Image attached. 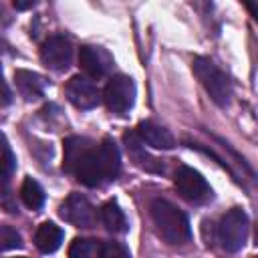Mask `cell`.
<instances>
[{
	"instance_id": "obj_1",
	"label": "cell",
	"mask_w": 258,
	"mask_h": 258,
	"mask_svg": "<svg viewBox=\"0 0 258 258\" xmlns=\"http://www.w3.org/2000/svg\"><path fill=\"white\" fill-rule=\"evenodd\" d=\"M151 220H153V226L157 230V234L167 242V244H183L189 240L191 236V230H189V222H187V216L175 208L171 202L167 200H153L151 206Z\"/></svg>"
},
{
	"instance_id": "obj_2",
	"label": "cell",
	"mask_w": 258,
	"mask_h": 258,
	"mask_svg": "<svg viewBox=\"0 0 258 258\" xmlns=\"http://www.w3.org/2000/svg\"><path fill=\"white\" fill-rule=\"evenodd\" d=\"M191 69H194V75L198 77V81L202 83V87L206 89V93L210 95V99L216 105L226 107L232 97V83L226 77V73L222 69H218L206 56H196L191 62Z\"/></svg>"
},
{
	"instance_id": "obj_3",
	"label": "cell",
	"mask_w": 258,
	"mask_h": 258,
	"mask_svg": "<svg viewBox=\"0 0 258 258\" xmlns=\"http://www.w3.org/2000/svg\"><path fill=\"white\" fill-rule=\"evenodd\" d=\"M248 232H250L248 214L242 208H232L220 220L216 228V240L226 252H238L244 248L248 240Z\"/></svg>"
},
{
	"instance_id": "obj_4",
	"label": "cell",
	"mask_w": 258,
	"mask_h": 258,
	"mask_svg": "<svg viewBox=\"0 0 258 258\" xmlns=\"http://www.w3.org/2000/svg\"><path fill=\"white\" fill-rule=\"evenodd\" d=\"M173 183H175L177 194L185 202H189V204H206V202L212 200V187H210V183L194 167H187V165L179 167L175 171Z\"/></svg>"
},
{
	"instance_id": "obj_5",
	"label": "cell",
	"mask_w": 258,
	"mask_h": 258,
	"mask_svg": "<svg viewBox=\"0 0 258 258\" xmlns=\"http://www.w3.org/2000/svg\"><path fill=\"white\" fill-rule=\"evenodd\" d=\"M135 95H137L135 83H133V79L127 77V75H117V77H113V79L107 83L105 91H103L105 105L109 107V111H113V113H117V115H125V113L133 107Z\"/></svg>"
},
{
	"instance_id": "obj_6",
	"label": "cell",
	"mask_w": 258,
	"mask_h": 258,
	"mask_svg": "<svg viewBox=\"0 0 258 258\" xmlns=\"http://www.w3.org/2000/svg\"><path fill=\"white\" fill-rule=\"evenodd\" d=\"M40 60L50 71H64V69H69L71 60H73L71 40L60 36V34L48 36L42 42V46H40Z\"/></svg>"
},
{
	"instance_id": "obj_7",
	"label": "cell",
	"mask_w": 258,
	"mask_h": 258,
	"mask_svg": "<svg viewBox=\"0 0 258 258\" xmlns=\"http://www.w3.org/2000/svg\"><path fill=\"white\" fill-rule=\"evenodd\" d=\"M58 214L64 222L77 228H91L95 222V208L81 194H71L58 208Z\"/></svg>"
},
{
	"instance_id": "obj_8",
	"label": "cell",
	"mask_w": 258,
	"mask_h": 258,
	"mask_svg": "<svg viewBox=\"0 0 258 258\" xmlns=\"http://www.w3.org/2000/svg\"><path fill=\"white\" fill-rule=\"evenodd\" d=\"M64 95L77 109H95L103 99L101 91L87 77L81 75L71 77V81L64 87Z\"/></svg>"
},
{
	"instance_id": "obj_9",
	"label": "cell",
	"mask_w": 258,
	"mask_h": 258,
	"mask_svg": "<svg viewBox=\"0 0 258 258\" xmlns=\"http://www.w3.org/2000/svg\"><path fill=\"white\" fill-rule=\"evenodd\" d=\"M79 64L91 79H101V77H105V73L111 64V58L103 48L83 44L79 50Z\"/></svg>"
},
{
	"instance_id": "obj_10",
	"label": "cell",
	"mask_w": 258,
	"mask_h": 258,
	"mask_svg": "<svg viewBox=\"0 0 258 258\" xmlns=\"http://www.w3.org/2000/svg\"><path fill=\"white\" fill-rule=\"evenodd\" d=\"M95 145L79 135H71L64 139L62 143V169L67 173H75V169L79 167V163L87 157V153L93 149Z\"/></svg>"
},
{
	"instance_id": "obj_11",
	"label": "cell",
	"mask_w": 258,
	"mask_h": 258,
	"mask_svg": "<svg viewBox=\"0 0 258 258\" xmlns=\"http://www.w3.org/2000/svg\"><path fill=\"white\" fill-rule=\"evenodd\" d=\"M97 157H99V163H101V171H103L105 181L117 179V175L121 171V153H119V147L115 145V141L111 137H105L99 143Z\"/></svg>"
},
{
	"instance_id": "obj_12",
	"label": "cell",
	"mask_w": 258,
	"mask_h": 258,
	"mask_svg": "<svg viewBox=\"0 0 258 258\" xmlns=\"http://www.w3.org/2000/svg\"><path fill=\"white\" fill-rule=\"evenodd\" d=\"M135 133L141 139V143H147V145H151L155 149H171L175 145L173 135L165 127H161V125H157L153 121H141L137 125Z\"/></svg>"
},
{
	"instance_id": "obj_13",
	"label": "cell",
	"mask_w": 258,
	"mask_h": 258,
	"mask_svg": "<svg viewBox=\"0 0 258 258\" xmlns=\"http://www.w3.org/2000/svg\"><path fill=\"white\" fill-rule=\"evenodd\" d=\"M14 83H16L18 93H20L26 101H32V99L42 97V93H44V89H46L44 77H40L38 73L26 71V69L14 71Z\"/></svg>"
},
{
	"instance_id": "obj_14",
	"label": "cell",
	"mask_w": 258,
	"mask_h": 258,
	"mask_svg": "<svg viewBox=\"0 0 258 258\" xmlns=\"http://www.w3.org/2000/svg\"><path fill=\"white\" fill-rule=\"evenodd\" d=\"M73 175L87 187H97L105 181L103 171H101V163H99V157H97V147H93L87 153V157L79 163V167L75 169Z\"/></svg>"
},
{
	"instance_id": "obj_15",
	"label": "cell",
	"mask_w": 258,
	"mask_h": 258,
	"mask_svg": "<svg viewBox=\"0 0 258 258\" xmlns=\"http://www.w3.org/2000/svg\"><path fill=\"white\" fill-rule=\"evenodd\" d=\"M125 145H127L129 155L133 157V161H135L139 167H143V169H147V171H163V165L143 149L141 139L137 137L135 131L125 133Z\"/></svg>"
},
{
	"instance_id": "obj_16",
	"label": "cell",
	"mask_w": 258,
	"mask_h": 258,
	"mask_svg": "<svg viewBox=\"0 0 258 258\" xmlns=\"http://www.w3.org/2000/svg\"><path fill=\"white\" fill-rule=\"evenodd\" d=\"M62 236H64L62 230L54 222H44L38 226V230L34 234V244L42 254H50L60 248Z\"/></svg>"
},
{
	"instance_id": "obj_17",
	"label": "cell",
	"mask_w": 258,
	"mask_h": 258,
	"mask_svg": "<svg viewBox=\"0 0 258 258\" xmlns=\"http://www.w3.org/2000/svg\"><path fill=\"white\" fill-rule=\"evenodd\" d=\"M101 222L111 234H125L127 228H129L127 220H125V214H123V210L119 208L117 202H107L101 208Z\"/></svg>"
},
{
	"instance_id": "obj_18",
	"label": "cell",
	"mask_w": 258,
	"mask_h": 258,
	"mask_svg": "<svg viewBox=\"0 0 258 258\" xmlns=\"http://www.w3.org/2000/svg\"><path fill=\"white\" fill-rule=\"evenodd\" d=\"M20 198L24 202L26 208L30 210H40L42 204H44V189L40 187V183L32 177H26L22 181V187H20Z\"/></svg>"
},
{
	"instance_id": "obj_19",
	"label": "cell",
	"mask_w": 258,
	"mask_h": 258,
	"mask_svg": "<svg viewBox=\"0 0 258 258\" xmlns=\"http://www.w3.org/2000/svg\"><path fill=\"white\" fill-rule=\"evenodd\" d=\"M97 252H99V244L95 240L77 238L69 248V258H97Z\"/></svg>"
},
{
	"instance_id": "obj_20",
	"label": "cell",
	"mask_w": 258,
	"mask_h": 258,
	"mask_svg": "<svg viewBox=\"0 0 258 258\" xmlns=\"http://www.w3.org/2000/svg\"><path fill=\"white\" fill-rule=\"evenodd\" d=\"M14 167H16V157L12 153V147L6 139V135L0 133V173H4L8 177L14 171Z\"/></svg>"
},
{
	"instance_id": "obj_21",
	"label": "cell",
	"mask_w": 258,
	"mask_h": 258,
	"mask_svg": "<svg viewBox=\"0 0 258 258\" xmlns=\"http://www.w3.org/2000/svg\"><path fill=\"white\" fill-rule=\"evenodd\" d=\"M22 246V238L16 232V228L0 224V250H14Z\"/></svg>"
},
{
	"instance_id": "obj_22",
	"label": "cell",
	"mask_w": 258,
	"mask_h": 258,
	"mask_svg": "<svg viewBox=\"0 0 258 258\" xmlns=\"http://www.w3.org/2000/svg\"><path fill=\"white\" fill-rule=\"evenodd\" d=\"M97 258H131V254L119 242H103V244H99Z\"/></svg>"
},
{
	"instance_id": "obj_23",
	"label": "cell",
	"mask_w": 258,
	"mask_h": 258,
	"mask_svg": "<svg viewBox=\"0 0 258 258\" xmlns=\"http://www.w3.org/2000/svg\"><path fill=\"white\" fill-rule=\"evenodd\" d=\"M0 101H2V103H10V89H8V85L4 83L2 71H0Z\"/></svg>"
},
{
	"instance_id": "obj_24",
	"label": "cell",
	"mask_w": 258,
	"mask_h": 258,
	"mask_svg": "<svg viewBox=\"0 0 258 258\" xmlns=\"http://www.w3.org/2000/svg\"><path fill=\"white\" fill-rule=\"evenodd\" d=\"M32 6H34V2H32V0H28V2L16 0V2H14V8H16V10H26V8H32Z\"/></svg>"
},
{
	"instance_id": "obj_25",
	"label": "cell",
	"mask_w": 258,
	"mask_h": 258,
	"mask_svg": "<svg viewBox=\"0 0 258 258\" xmlns=\"http://www.w3.org/2000/svg\"><path fill=\"white\" fill-rule=\"evenodd\" d=\"M6 181H8V177H6L4 173H0V191L4 189V185H6Z\"/></svg>"
}]
</instances>
